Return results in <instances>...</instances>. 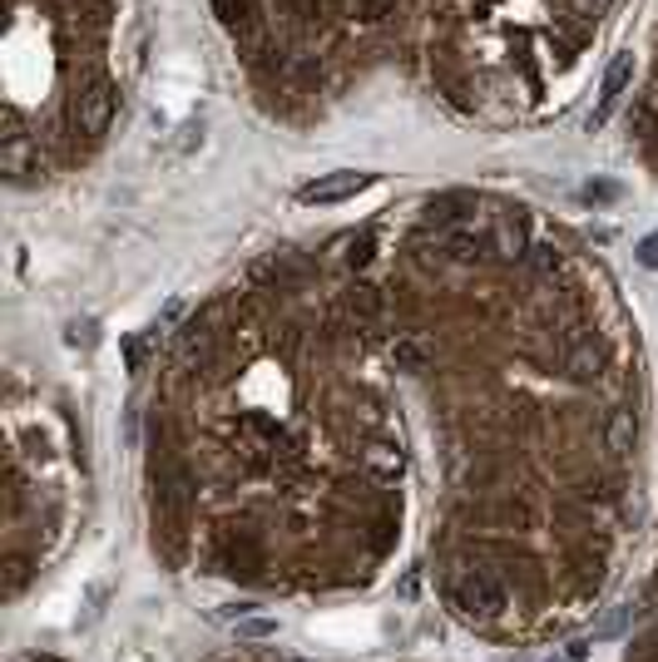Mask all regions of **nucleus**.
<instances>
[{"label": "nucleus", "mask_w": 658, "mask_h": 662, "mask_svg": "<svg viewBox=\"0 0 658 662\" xmlns=\"http://www.w3.org/2000/svg\"><path fill=\"white\" fill-rule=\"evenodd\" d=\"M628 148L638 154V164L648 173H658V25L648 35L644 75H638V89L628 99Z\"/></svg>", "instance_id": "7ed1b4c3"}, {"label": "nucleus", "mask_w": 658, "mask_h": 662, "mask_svg": "<svg viewBox=\"0 0 658 662\" xmlns=\"http://www.w3.org/2000/svg\"><path fill=\"white\" fill-rule=\"evenodd\" d=\"M253 109L317 128L377 89L466 124L565 104L624 0H209Z\"/></svg>", "instance_id": "f257e3e1"}, {"label": "nucleus", "mask_w": 658, "mask_h": 662, "mask_svg": "<svg viewBox=\"0 0 658 662\" xmlns=\"http://www.w3.org/2000/svg\"><path fill=\"white\" fill-rule=\"evenodd\" d=\"M549 662H575V658H549Z\"/></svg>", "instance_id": "6e6552de"}, {"label": "nucleus", "mask_w": 658, "mask_h": 662, "mask_svg": "<svg viewBox=\"0 0 658 662\" xmlns=\"http://www.w3.org/2000/svg\"><path fill=\"white\" fill-rule=\"evenodd\" d=\"M248 638H272V632H278V622H268V618H258V622H248Z\"/></svg>", "instance_id": "423d86ee"}, {"label": "nucleus", "mask_w": 658, "mask_h": 662, "mask_svg": "<svg viewBox=\"0 0 658 662\" xmlns=\"http://www.w3.org/2000/svg\"><path fill=\"white\" fill-rule=\"evenodd\" d=\"M130 0H5V178L41 188L110 144L130 89Z\"/></svg>", "instance_id": "f03ea898"}, {"label": "nucleus", "mask_w": 658, "mask_h": 662, "mask_svg": "<svg viewBox=\"0 0 658 662\" xmlns=\"http://www.w3.org/2000/svg\"><path fill=\"white\" fill-rule=\"evenodd\" d=\"M371 183H377V173H357V168H342V173H327V178H317V183H308L298 198H302L308 207H337V203L357 198L361 188H371Z\"/></svg>", "instance_id": "20e7f679"}, {"label": "nucleus", "mask_w": 658, "mask_h": 662, "mask_svg": "<svg viewBox=\"0 0 658 662\" xmlns=\"http://www.w3.org/2000/svg\"><path fill=\"white\" fill-rule=\"evenodd\" d=\"M565 658H575V662H584V658H589V638H579V642H569V648H565Z\"/></svg>", "instance_id": "0eeeda50"}, {"label": "nucleus", "mask_w": 658, "mask_h": 662, "mask_svg": "<svg viewBox=\"0 0 658 662\" xmlns=\"http://www.w3.org/2000/svg\"><path fill=\"white\" fill-rule=\"evenodd\" d=\"M638 262L658 267V237H644V243H638Z\"/></svg>", "instance_id": "39448f33"}]
</instances>
